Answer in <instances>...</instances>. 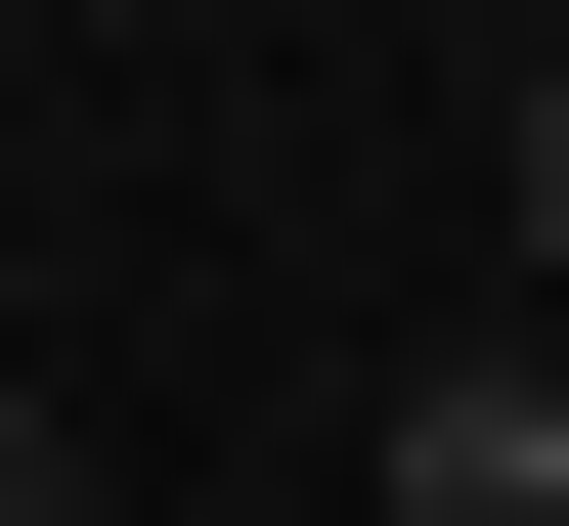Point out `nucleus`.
I'll return each instance as SVG.
<instances>
[{"mask_svg":"<svg viewBox=\"0 0 569 526\" xmlns=\"http://www.w3.org/2000/svg\"><path fill=\"white\" fill-rule=\"evenodd\" d=\"M0 526H88V439H44V395H0Z\"/></svg>","mask_w":569,"mask_h":526,"instance_id":"obj_3","label":"nucleus"},{"mask_svg":"<svg viewBox=\"0 0 569 526\" xmlns=\"http://www.w3.org/2000/svg\"><path fill=\"white\" fill-rule=\"evenodd\" d=\"M526 307H569V44H526Z\"/></svg>","mask_w":569,"mask_h":526,"instance_id":"obj_2","label":"nucleus"},{"mask_svg":"<svg viewBox=\"0 0 569 526\" xmlns=\"http://www.w3.org/2000/svg\"><path fill=\"white\" fill-rule=\"evenodd\" d=\"M395 526H569V307H526V351H438V395H395Z\"/></svg>","mask_w":569,"mask_h":526,"instance_id":"obj_1","label":"nucleus"}]
</instances>
